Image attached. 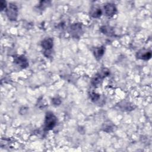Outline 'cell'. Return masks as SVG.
<instances>
[{"label":"cell","instance_id":"obj_1","mask_svg":"<svg viewBox=\"0 0 152 152\" xmlns=\"http://www.w3.org/2000/svg\"><path fill=\"white\" fill-rule=\"evenodd\" d=\"M110 74V71L107 68H103L100 71H99L92 78L91 84L94 87H97L99 85L103 78L107 77Z\"/></svg>","mask_w":152,"mask_h":152},{"label":"cell","instance_id":"obj_2","mask_svg":"<svg viewBox=\"0 0 152 152\" xmlns=\"http://www.w3.org/2000/svg\"><path fill=\"white\" fill-rule=\"evenodd\" d=\"M57 122V118L54 114L51 112L46 113L45 120V129L49 131L53 129L56 125Z\"/></svg>","mask_w":152,"mask_h":152},{"label":"cell","instance_id":"obj_3","mask_svg":"<svg viewBox=\"0 0 152 152\" xmlns=\"http://www.w3.org/2000/svg\"><path fill=\"white\" fill-rule=\"evenodd\" d=\"M6 14L8 18L11 20H16L18 15V8L17 7L12 3H10L6 10Z\"/></svg>","mask_w":152,"mask_h":152},{"label":"cell","instance_id":"obj_4","mask_svg":"<svg viewBox=\"0 0 152 152\" xmlns=\"http://www.w3.org/2000/svg\"><path fill=\"white\" fill-rule=\"evenodd\" d=\"M69 33L74 38H79L82 33V25L81 23H74L71 25Z\"/></svg>","mask_w":152,"mask_h":152},{"label":"cell","instance_id":"obj_5","mask_svg":"<svg viewBox=\"0 0 152 152\" xmlns=\"http://www.w3.org/2000/svg\"><path fill=\"white\" fill-rule=\"evenodd\" d=\"M14 61L18 65L23 68H27L28 66V62L27 58L23 55H15L14 56Z\"/></svg>","mask_w":152,"mask_h":152},{"label":"cell","instance_id":"obj_6","mask_svg":"<svg viewBox=\"0 0 152 152\" xmlns=\"http://www.w3.org/2000/svg\"><path fill=\"white\" fill-rule=\"evenodd\" d=\"M105 14L108 17H112L116 12V8L113 4L107 3L104 6Z\"/></svg>","mask_w":152,"mask_h":152},{"label":"cell","instance_id":"obj_7","mask_svg":"<svg viewBox=\"0 0 152 152\" xmlns=\"http://www.w3.org/2000/svg\"><path fill=\"white\" fill-rule=\"evenodd\" d=\"M41 45H42V47L45 50V52H46L47 51L50 50L53 46V39H52L50 37L45 39L42 42Z\"/></svg>","mask_w":152,"mask_h":152},{"label":"cell","instance_id":"obj_8","mask_svg":"<svg viewBox=\"0 0 152 152\" xmlns=\"http://www.w3.org/2000/svg\"><path fill=\"white\" fill-rule=\"evenodd\" d=\"M105 51V48L104 46H100V47H97L95 48L93 50V53L95 56V58L97 59H100L103 55Z\"/></svg>","mask_w":152,"mask_h":152},{"label":"cell","instance_id":"obj_9","mask_svg":"<svg viewBox=\"0 0 152 152\" xmlns=\"http://www.w3.org/2000/svg\"><path fill=\"white\" fill-rule=\"evenodd\" d=\"M137 56L139 59L143 60H148L151 57V52L150 51H144L141 50L137 53Z\"/></svg>","mask_w":152,"mask_h":152},{"label":"cell","instance_id":"obj_10","mask_svg":"<svg viewBox=\"0 0 152 152\" xmlns=\"http://www.w3.org/2000/svg\"><path fill=\"white\" fill-rule=\"evenodd\" d=\"M100 31L104 34L112 36L114 34V31L112 28H111L109 26H103L100 27Z\"/></svg>","mask_w":152,"mask_h":152},{"label":"cell","instance_id":"obj_11","mask_svg":"<svg viewBox=\"0 0 152 152\" xmlns=\"http://www.w3.org/2000/svg\"><path fill=\"white\" fill-rule=\"evenodd\" d=\"M102 10H100V8L96 7H94L91 8V10L90 12V15L93 17V18H99L102 15Z\"/></svg>","mask_w":152,"mask_h":152},{"label":"cell","instance_id":"obj_12","mask_svg":"<svg viewBox=\"0 0 152 152\" xmlns=\"http://www.w3.org/2000/svg\"><path fill=\"white\" fill-rule=\"evenodd\" d=\"M113 125H112V124L110 123L109 122L104 123V124L103 125V131H104L107 132H110L113 130Z\"/></svg>","mask_w":152,"mask_h":152},{"label":"cell","instance_id":"obj_13","mask_svg":"<svg viewBox=\"0 0 152 152\" xmlns=\"http://www.w3.org/2000/svg\"><path fill=\"white\" fill-rule=\"evenodd\" d=\"M90 97L93 102H96L100 99V94L96 93V92L91 91L90 93Z\"/></svg>","mask_w":152,"mask_h":152},{"label":"cell","instance_id":"obj_14","mask_svg":"<svg viewBox=\"0 0 152 152\" xmlns=\"http://www.w3.org/2000/svg\"><path fill=\"white\" fill-rule=\"evenodd\" d=\"M0 7H1V11L4 10L7 7V2H6V1H1Z\"/></svg>","mask_w":152,"mask_h":152},{"label":"cell","instance_id":"obj_15","mask_svg":"<svg viewBox=\"0 0 152 152\" xmlns=\"http://www.w3.org/2000/svg\"><path fill=\"white\" fill-rule=\"evenodd\" d=\"M52 103L55 104V105H59L61 104V100L59 99V98H54L52 99Z\"/></svg>","mask_w":152,"mask_h":152}]
</instances>
